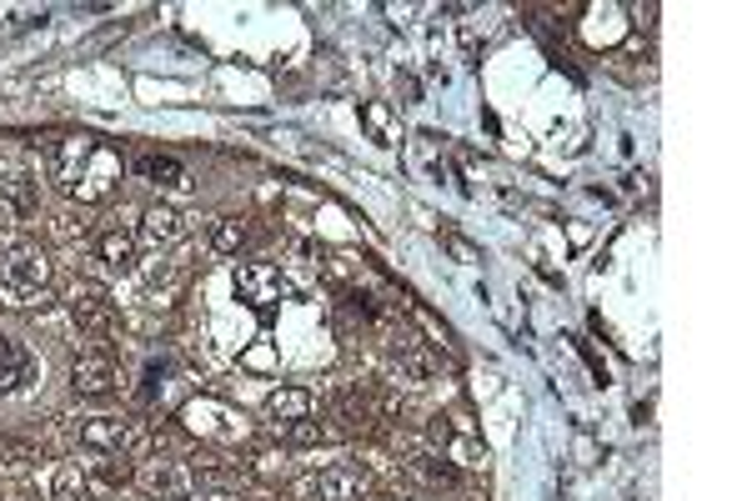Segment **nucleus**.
I'll return each mask as SVG.
<instances>
[{
    "mask_svg": "<svg viewBox=\"0 0 752 501\" xmlns=\"http://www.w3.org/2000/svg\"><path fill=\"white\" fill-rule=\"evenodd\" d=\"M45 161H51V181L61 185L71 201H106L120 185V175H126V161H120L116 146L100 141V136H86V131L55 136Z\"/></svg>",
    "mask_w": 752,
    "mask_h": 501,
    "instance_id": "1",
    "label": "nucleus"
},
{
    "mask_svg": "<svg viewBox=\"0 0 752 501\" xmlns=\"http://www.w3.org/2000/svg\"><path fill=\"white\" fill-rule=\"evenodd\" d=\"M51 286V256L35 241H11L0 246V296L11 306H31Z\"/></svg>",
    "mask_w": 752,
    "mask_h": 501,
    "instance_id": "2",
    "label": "nucleus"
},
{
    "mask_svg": "<svg viewBox=\"0 0 752 501\" xmlns=\"http://www.w3.org/2000/svg\"><path fill=\"white\" fill-rule=\"evenodd\" d=\"M81 447L100 451V457H141L151 447V431L131 416H86L81 422Z\"/></svg>",
    "mask_w": 752,
    "mask_h": 501,
    "instance_id": "3",
    "label": "nucleus"
},
{
    "mask_svg": "<svg viewBox=\"0 0 752 501\" xmlns=\"http://www.w3.org/2000/svg\"><path fill=\"white\" fill-rule=\"evenodd\" d=\"M296 497L311 501H371V477L361 467H327L317 477L296 481Z\"/></svg>",
    "mask_w": 752,
    "mask_h": 501,
    "instance_id": "4",
    "label": "nucleus"
},
{
    "mask_svg": "<svg viewBox=\"0 0 752 501\" xmlns=\"http://www.w3.org/2000/svg\"><path fill=\"white\" fill-rule=\"evenodd\" d=\"M231 286H236V296L246 306H256V311H272V306L286 301V276L276 271L272 262H236Z\"/></svg>",
    "mask_w": 752,
    "mask_h": 501,
    "instance_id": "5",
    "label": "nucleus"
},
{
    "mask_svg": "<svg viewBox=\"0 0 752 501\" xmlns=\"http://www.w3.org/2000/svg\"><path fill=\"white\" fill-rule=\"evenodd\" d=\"M116 361L110 356H96V351H86V356L71 361V392L81 396V402H110L116 396Z\"/></svg>",
    "mask_w": 752,
    "mask_h": 501,
    "instance_id": "6",
    "label": "nucleus"
},
{
    "mask_svg": "<svg viewBox=\"0 0 752 501\" xmlns=\"http://www.w3.org/2000/svg\"><path fill=\"white\" fill-rule=\"evenodd\" d=\"M41 382V361L15 337H0V396H25Z\"/></svg>",
    "mask_w": 752,
    "mask_h": 501,
    "instance_id": "7",
    "label": "nucleus"
},
{
    "mask_svg": "<svg viewBox=\"0 0 752 501\" xmlns=\"http://www.w3.org/2000/svg\"><path fill=\"white\" fill-rule=\"evenodd\" d=\"M136 481H141L151 497H161V501H191V497H197V487H201V481L191 477V467H186V461H151V467L136 471Z\"/></svg>",
    "mask_w": 752,
    "mask_h": 501,
    "instance_id": "8",
    "label": "nucleus"
},
{
    "mask_svg": "<svg viewBox=\"0 0 752 501\" xmlns=\"http://www.w3.org/2000/svg\"><path fill=\"white\" fill-rule=\"evenodd\" d=\"M71 311H76V321L86 331H96V337H106V331L116 327V306H110V291L100 281H76L71 286Z\"/></svg>",
    "mask_w": 752,
    "mask_h": 501,
    "instance_id": "9",
    "label": "nucleus"
},
{
    "mask_svg": "<svg viewBox=\"0 0 752 501\" xmlns=\"http://www.w3.org/2000/svg\"><path fill=\"white\" fill-rule=\"evenodd\" d=\"M96 262L106 266V271H136V262H141V241H136V231H120V226H106L96 241Z\"/></svg>",
    "mask_w": 752,
    "mask_h": 501,
    "instance_id": "10",
    "label": "nucleus"
},
{
    "mask_svg": "<svg viewBox=\"0 0 752 501\" xmlns=\"http://www.w3.org/2000/svg\"><path fill=\"white\" fill-rule=\"evenodd\" d=\"M0 206L11 211L15 221H35L41 216V175L35 171H11L0 181Z\"/></svg>",
    "mask_w": 752,
    "mask_h": 501,
    "instance_id": "11",
    "label": "nucleus"
},
{
    "mask_svg": "<svg viewBox=\"0 0 752 501\" xmlns=\"http://www.w3.org/2000/svg\"><path fill=\"white\" fill-rule=\"evenodd\" d=\"M131 166H136V175H146L151 185H171V191L191 181L186 161H181V156H171V151H146V156H136Z\"/></svg>",
    "mask_w": 752,
    "mask_h": 501,
    "instance_id": "12",
    "label": "nucleus"
},
{
    "mask_svg": "<svg viewBox=\"0 0 752 501\" xmlns=\"http://www.w3.org/2000/svg\"><path fill=\"white\" fill-rule=\"evenodd\" d=\"M317 412V396L306 392V386H276L272 396H266V416L272 422H306V416Z\"/></svg>",
    "mask_w": 752,
    "mask_h": 501,
    "instance_id": "13",
    "label": "nucleus"
},
{
    "mask_svg": "<svg viewBox=\"0 0 752 501\" xmlns=\"http://www.w3.org/2000/svg\"><path fill=\"white\" fill-rule=\"evenodd\" d=\"M181 231H186V221H181V211L176 206H146L141 211V241L146 246H171V241H181Z\"/></svg>",
    "mask_w": 752,
    "mask_h": 501,
    "instance_id": "14",
    "label": "nucleus"
},
{
    "mask_svg": "<svg viewBox=\"0 0 752 501\" xmlns=\"http://www.w3.org/2000/svg\"><path fill=\"white\" fill-rule=\"evenodd\" d=\"M246 241H251L246 216H216L211 221V250H221V256H241Z\"/></svg>",
    "mask_w": 752,
    "mask_h": 501,
    "instance_id": "15",
    "label": "nucleus"
},
{
    "mask_svg": "<svg viewBox=\"0 0 752 501\" xmlns=\"http://www.w3.org/2000/svg\"><path fill=\"white\" fill-rule=\"evenodd\" d=\"M51 501H91L96 491H91V477L81 467H55L51 471Z\"/></svg>",
    "mask_w": 752,
    "mask_h": 501,
    "instance_id": "16",
    "label": "nucleus"
},
{
    "mask_svg": "<svg viewBox=\"0 0 752 501\" xmlns=\"http://www.w3.org/2000/svg\"><path fill=\"white\" fill-rule=\"evenodd\" d=\"M86 477L91 481H106V487H131L136 467H131V457H100V451H96V461L86 467Z\"/></svg>",
    "mask_w": 752,
    "mask_h": 501,
    "instance_id": "17",
    "label": "nucleus"
},
{
    "mask_svg": "<svg viewBox=\"0 0 752 501\" xmlns=\"http://www.w3.org/2000/svg\"><path fill=\"white\" fill-rule=\"evenodd\" d=\"M396 356H402V371L412 376V382H432L436 376V356L422 351L416 341H396Z\"/></svg>",
    "mask_w": 752,
    "mask_h": 501,
    "instance_id": "18",
    "label": "nucleus"
},
{
    "mask_svg": "<svg viewBox=\"0 0 752 501\" xmlns=\"http://www.w3.org/2000/svg\"><path fill=\"white\" fill-rule=\"evenodd\" d=\"M327 436L331 431L321 422H311V416H306V422H286V441H292V447H321Z\"/></svg>",
    "mask_w": 752,
    "mask_h": 501,
    "instance_id": "19",
    "label": "nucleus"
},
{
    "mask_svg": "<svg viewBox=\"0 0 752 501\" xmlns=\"http://www.w3.org/2000/svg\"><path fill=\"white\" fill-rule=\"evenodd\" d=\"M25 461H35V447H31V441L0 436V467H25Z\"/></svg>",
    "mask_w": 752,
    "mask_h": 501,
    "instance_id": "20",
    "label": "nucleus"
},
{
    "mask_svg": "<svg viewBox=\"0 0 752 501\" xmlns=\"http://www.w3.org/2000/svg\"><path fill=\"white\" fill-rule=\"evenodd\" d=\"M422 477H432V481H457V467H447L442 457H426V451H416V461H412Z\"/></svg>",
    "mask_w": 752,
    "mask_h": 501,
    "instance_id": "21",
    "label": "nucleus"
},
{
    "mask_svg": "<svg viewBox=\"0 0 752 501\" xmlns=\"http://www.w3.org/2000/svg\"><path fill=\"white\" fill-rule=\"evenodd\" d=\"M442 246H447L452 250V256H457V262H481V250L477 246H472V241H462V236H452V231H442Z\"/></svg>",
    "mask_w": 752,
    "mask_h": 501,
    "instance_id": "22",
    "label": "nucleus"
},
{
    "mask_svg": "<svg viewBox=\"0 0 752 501\" xmlns=\"http://www.w3.org/2000/svg\"><path fill=\"white\" fill-rule=\"evenodd\" d=\"M361 116H367V126H377V131H382V141H386V146L396 141V131H392V116H386V106H367V110H361Z\"/></svg>",
    "mask_w": 752,
    "mask_h": 501,
    "instance_id": "23",
    "label": "nucleus"
}]
</instances>
